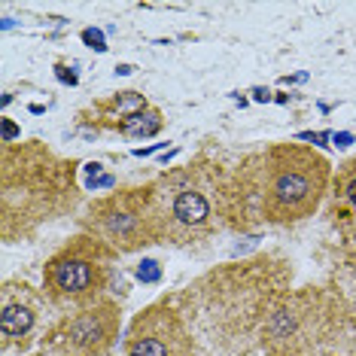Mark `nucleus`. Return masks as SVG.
<instances>
[{
    "mask_svg": "<svg viewBox=\"0 0 356 356\" xmlns=\"http://www.w3.org/2000/svg\"><path fill=\"white\" fill-rule=\"evenodd\" d=\"M83 40H86V43L88 46H92V49H107V46H104V34H101V31H92V28H88V31H83Z\"/></svg>",
    "mask_w": 356,
    "mask_h": 356,
    "instance_id": "13",
    "label": "nucleus"
},
{
    "mask_svg": "<svg viewBox=\"0 0 356 356\" xmlns=\"http://www.w3.org/2000/svg\"><path fill=\"white\" fill-rule=\"evenodd\" d=\"M329 186V161L302 143L277 147L247 159L232 177L234 222L259 216L271 225H289L320 207Z\"/></svg>",
    "mask_w": 356,
    "mask_h": 356,
    "instance_id": "1",
    "label": "nucleus"
},
{
    "mask_svg": "<svg viewBox=\"0 0 356 356\" xmlns=\"http://www.w3.org/2000/svg\"><path fill=\"white\" fill-rule=\"evenodd\" d=\"M335 207L338 204H347V207H353L356 210V159L353 161H347V165L338 171L335 177Z\"/></svg>",
    "mask_w": 356,
    "mask_h": 356,
    "instance_id": "11",
    "label": "nucleus"
},
{
    "mask_svg": "<svg viewBox=\"0 0 356 356\" xmlns=\"http://www.w3.org/2000/svg\"><path fill=\"white\" fill-rule=\"evenodd\" d=\"M31 326H34V311L28 305H6L3 314H0V332L10 338L28 335Z\"/></svg>",
    "mask_w": 356,
    "mask_h": 356,
    "instance_id": "8",
    "label": "nucleus"
},
{
    "mask_svg": "<svg viewBox=\"0 0 356 356\" xmlns=\"http://www.w3.org/2000/svg\"><path fill=\"white\" fill-rule=\"evenodd\" d=\"M159 274H161V271H159V262H152V259H147V262L137 268V277L147 280V283H149V280H159Z\"/></svg>",
    "mask_w": 356,
    "mask_h": 356,
    "instance_id": "12",
    "label": "nucleus"
},
{
    "mask_svg": "<svg viewBox=\"0 0 356 356\" xmlns=\"http://www.w3.org/2000/svg\"><path fill=\"white\" fill-rule=\"evenodd\" d=\"M113 253L116 250H110L95 234H83V238L70 241L61 253H55L46 262V293L58 302H98L95 296L107 286Z\"/></svg>",
    "mask_w": 356,
    "mask_h": 356,
    "instance_id": "5",
    "label": "nucleus"
},
{
    "mask_svg": "<svg viewBox=\"0 0 356 356\" xmlns=\"http://www.w3.org/2000/svg\"><path fill=\"white\" fill-rule=\"evenodd\" d=\"M86 229L88 234L104 241L110 250H116V253H131V250L159 244V225H156V210H152L149 183L98 198L88 207Z\"/></svg>",
    "mask_w": 356,
    "mask_h": 356,
    "instance_id": "4",
    "label": "nucleus"
},
{
    "mask_svg": "<svg viewBox=\"0 0 356 356\" xmlns=\"http://www.w3.org/2000/svg\"><path fill=\"white\" fill-rule=\"evenodd\" d=\"M15 134H19V128H15L10 119H3V143H13V140H15Z\"/></svg>",
    "mask_w": 356,
    "mask_h": 356,
    "instance_id": "14",
    "label": "nucleus"
},
{
    "mask_svg": "<svg viewBox=\"0 0 356 356\" xmlns=\"http://www.w3.org/2000/svg\"><path fill=\"white\" fill-rule=\"evenodd\" d=\"M125 137H152L161 131V113L159 110H143V113H134L131 119L116 125Z\"/></svg>",
    "mask_w": 356,
    "mask_h": 356,
    "instance_id": "9",
    "label": "nucleus"
},
{
    "mask_svg": "<svg viewBox=\"0 0 356 356\" xmlns=\"http://www.w3.org/2000/svg\"><path fill=\"white\" fill-rule=\"evenodd\" d=\"M116 323H119V307L113 302H92L86 305L83 311L70 320L67 326V341L76 347V350L86 353H98L101 347H107L116 335Z\"/></svg>",
    "mask_w": 356,
    "mask_h": 356,
    "instance_id": "7",
    "label": "nucleus"
},
{
    "mask_svg": "<svg viewBox=\"0 0 356 356\" xmlns=\"http://www.w3.org/2000/svg\"><path fill=\"white\" fill-rule=\"evenodd\" d=\"M101 110H110L113 116H119V122H125V119H131L134 113H143V110H149V107H147V98H143V95H137V92H122V95H116V98L104 101ZM119 122H116V125H119Z\"/></svg>",
    "mask_w": 356,
    "mask_h": 356,
    "instance_id": "10",
    "label": "nucleus"
},
{
    "mask_svg": "<svg viewBox=\"0 0 356 356\" xmlns=\"http://www.w3.org/2000/svg\"><path fill=\"white\" fill-rule=\"evenodd\" d=\"M74 165L40 143H6L0 156V229L3 238L28 234L74 207Z\"/></svg>",
    "mask_w": 356,
    "mask_h": 356,
    "instance_id": "2",
    "label": "nucleus"
},
{
    "mask_svg": "<svg viewBox=\"0 0 356 356\" xmlns=\"http://www.w3.org/2000/svg\"><path fill=\"white\" fill-rule=\"evenodd\" d=\"M159 244H204L225 222H234L232 180L216 168H177L149 183Z\"/></svg>",
    "mask_w": 356,
    "mask_h": 356,
    "instance_id": "3",
    "label": "nucleus"
},
{
    "mask_svg": "<svg viewBox=\"0 0 356 356\" xmlns=\"http://www.w3.org/2000/svg\"><path fill=\"white\" fill-rule=\"evenodd\" d=\"M128 356H195L192 332L168 302L143 307L128 332Z\"/></svg>",
    "mask_w": 356,
    "mask_h": 356,
    "instance_id": "6",
    "label": "nucleus"
}]
</instances>
